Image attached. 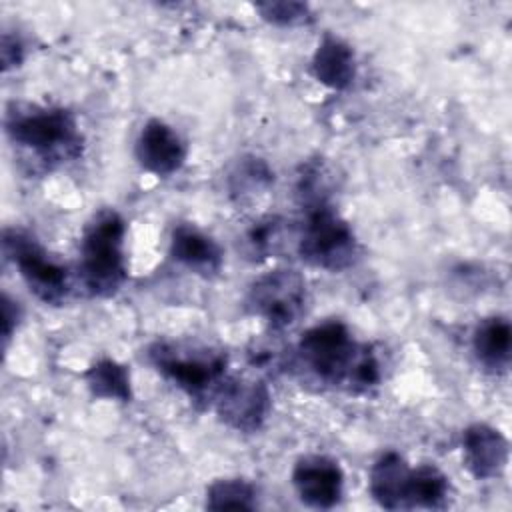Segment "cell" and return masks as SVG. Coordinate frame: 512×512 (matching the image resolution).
<instances>
[{
    "label": "cell",
    "instance_id": "obj_19",
    "mask_svg": "<svg viewBox=\"0 0 512 512\" xmlns=\"http://www.w3.org/2000/svg\"><path fill=\"white\" fill-rule=\"evenodd\" d=\"M286 224L288 222L280 216H266L254 222L244 236L246 252L254 258L276 256L280 250H284L286 240L290 238V230Z\"/></svg>",
    "mask_w": 512,
    "mask_h": 512
},
{
    "label": "cell",
    "instance_id": "obj_15",
    "mask_svg": "<svg viewBox=\"0 0 512 512\" xmlns=\"http://www.w3.org/2000/svg\"><path fill=\"white\" fill-rule=\"evenodd\" d=\"M472 352L488 372L502 374L510 366L512 328L506 316L484 318L472 334Z\"/></svg>",
    "mask_w": 512,
    "mask_h": 512
},
{
    "label": "cell",
    "instance_id": "obj_18",
    "mask_svg": "<svg viewBox=\"0 0 512 512\" xmlns=\"http://www.w3.org/2000/svg\"><path fill=\"white\" fill-rule=\"evenodd\" d=\"M258 490L246 478H218L206 488V508L210 510H254Z\"/></svg>",
    "mask_w": 512,
    "mask_h": 512
},
{
    "label": "cell",
    "instance_id": "obj_8",
    "mask_svg": "<svg viewBox=\"0 0 512 512\" xmlns=\"http://www.w3.org/2000/svg\"><path fill=\"white\" fill-rule=\"evenodd\" d=\"M210 406L224 426L242 434H254L268 420L272 396L262 380L226 376Z\"/></svg>",
    "mask_w": 512,
    "mask_h": 512
},
{
    "label": "cell",
    "instance_id": "obj_22",
    "mask_svg": "<svg viewBox=\"0 0 512 512\" xmlns=\"http://www.w3.org/2000/svg\"><path fill=\"white\" fill-rule=\"evenodd\" d=\"M0 58H2V70L8 72L10 68H16L24 60V44L16 34L4 32L2 34V46H0Z\"/></svg>",
    "mask_w": 512,
    "mask_h": 512
},
{
    "label": "cell",
    "instance_id": "obj_2",
    "mask_svg": "<svg viewBox=\"0 0 512 512\" xmlns=\"http://www.w3.org/2000/svg\"><path fill=\"white\" fill-rule=\"evenodd\" d=\"M4 126L12 144L44 162L74 160L82 152L78 122L68 108L14 102L6 110Z\"/></svg>",
    "mask_w": 512,
    "mask_h": 512
},
{
    "label": "cell",
    "instance_id": "obj_16",
    "mask_svg": "<svg viewBox=\"0 0 512 512\" xmlns=\"http://www.w3.org/2000/svg\"><path fill=\"white\" fill-rule=\"evenodd\" d=\"M86 386L94 398L128 404L132 400L130 372L114 358H100L84 372Z\"/></svg>",
    "mask_w": 512,
    "mask_h": 512
},
{
    "label": "cell",
    "instance_id": "obj_21",
    "mask_svg": "<svg viewBox=\"0 0 512 512\" xmlns=\"http://www.w3.org/2000/svg\"><path fill=\"white\" fill-rule=\"evenodd\" d=\"M260 18L272 26L292 28L302 26L312 20V10L304 2L294 0H274V2H258L254 4Z\"/></svg>",
    "mask_w": 512,
    "mask_h": 512
},
{
    "label": "cell",
    "instance_id": "obj_6",
    "mask_svg": "<svg viewBox=\"0 0 512 512\" xmlns=\"http://www.w3.org/2000/svg\"><path fill=\"white\" fill-rule=\"evenodd\" d=\"M2 252L8 260L14 262L24 284L38 300L58 306L68 298V268L50 256L30 232L20 228H6L2 234Z\"/></svg>",
    "mask_w": 512,
    "mask_h": 512
},
{
    "label": "cell",
    "instance_id": "obj_12",
    "mask_svg": "<svg viewBox=\"0 0 512 512\" xmlns=\"http://www.w3.org/2000/svg\"><path fill=\"white\" fill-rule=\"evenodd\" d=\"M170 256L200 276H214L224 264L220 244L190 222H180L170 234Z\"/></svg>",
    "mask_w": 512,
    "mask_h": 512
},
{
    "label": "cell",
    "instance_id": "obj_14",
    "mask_svg": "<svg viewBox=\"0 0 512 512\" xmlns=\"http://www.w3.org/2000/svg\"><path fill=\"white\" fill-rule=\"evenodd\" d=\"M310 70L312 76L326 88L346 90L356 80V54L342 38L324 34L312 54Z\"/></svg>",
    "mask_w": 512,
    "mask_h": 512
},
{
    "label": "cell",
    "instance_id": "obj_3",
    "mask_svg": "<svg viewBox=\"0 0 512 512\" xmlns=\"http://www.w3.org/2000/svg\"><path fill=\"white\" fill-rule=\"evenodd\" d=\"M126 222L112 210H100L86 224L80 242V280L90 296H114L124 284L126 258H124Z\"/></svg>",
    "mask_w": 512,
    "mask_h": 512
},
{
    "label": "cell",
    "instance_id": "obj_7",
    "mask_svg": "<svg viewBox=\"0 0 512 512\" xmlns=\"http://www.w3.org/2000/svg\"><path fill=\"white\" fill-rule=\"evenodd\" d=\"M306 278L294 268H274L258 276L246 294V308L260 318L270 332L292 328L306 312Z\"/></svg>",
    "mask_w": 512,
    "mask_h": 512
},
{
    "label": "cell",
    "instance_id": "obj_20",
    "mask_svg": "<svg viewBox=\"0 0 512 512\" xmlns=\"http://www.w3.org/2000/svg\"><path fill=\"white\" fill-rule=\"evenodd\" d=\"M274 182V174L268 168V164L260 158L246 156L242 158L228 178L230 194L238 200L250 198L262 190H266Z\"/></svg>",
    "mask_w": 512,
    "mask_h": 512
},
{
    "label": "cell",
    "instance_id": "obj_23",
    "mask_svg": "<svg viewBox=\"0 0 512 512\" xmlns=\"http://www.w3.org/2000/svg\"><path fill=\"white\" fill-rule=\"evenodd\" d=\"M2 340L4 346H8L12 334L16 332V326L20 322V304L16 300H12L6 292L2 296Z\"/></svg>",
    "mask_w": 512,
    "mask_h": 512
},
{
    "label": "cell",
    "instance_id": "obj_13",
    "mask_svg": "<svg viewBox=\"0 0 512 512\" xmlns=\"http://www.w3.org/2000/svg\"><path fill=\"white\" fill-rule=\"evenodd\" d=\"M410 472L412 466L400 452L388 450L380 454L368 474V490L376 504L386 510L408 508Z\"/></svg>",
    "mask_w": 512,
    "mask_h": 512
},
{
    "label": "cell",
    "instance_id": "obj_1",
    "mask_svg": "<svg viewBox=\"0 0 512 512\" xmlns=\"http://www.w3.org/2000/svg\"><path fill=\"white\" fill-rule=\"evenodd\" d=\"M294 362L308 368L320 382L348 392H368L382 378L380 360L372 346L352 338L340 320L308 328L296 346Z\"/></svg>",
    "mask_w": 512,
    "mask_h": 512
},
{
    "label": "cell",
    "instance_id": "obj_17",
    "mask_svg": "<svg viewBox=\"0 0 512 512\" xmlns=\"http://www.w3.org/2000/svg\"><path fill=\"white\" fill-rule=\"evenodd\" d=\"M450 492L448 476L434 464L412 468L408 482V508H440Z\"/></svg>",
    "mask_w": 512,
    "mask_h": 512
},
{
    "label": "cell",
    "instance_id": "obj_9",
    "mask_svg": "<svg viewBox=\"0 0 512 512\" xmlns=\"http://www.w3.org/2000/svg\"><path fill=\"white\" fill-rule=\"evenodd\" d=\"M292 486L306 506L328 510L342 500L344 472L330 456L306 454L292 468Z\"/></svg>",
    "mask_w": 512,
    "mask_h": 512
},
{
    "label": "cell",
    "instance_id": "obj_4",
    "mask_svg": "<svg viewBox=\"0 0 512 512\" xmlns=\"http://www.w3.org/2000/svg\"><path fill=\"white\" fill-rule=\"evenodd\" d=\"M150 364L190 400L212 404L226 374V354L184 340H156L148 348Z\"/></svg>",
    "mask_w": 512,
    "mask_h": 512
},
{
    "label": "cell",
    "instance_id": "obj_10",
    "mask_svg": "<svg viewBox=\"0 0 512 512\" xmlns=\"http://www.w3.org/2000/svg\"><path fill=\"white\" fill-rule=\"evenodd\" d=\"M186 144L180 134L160 118H150L134 146L138 164L160 178H168L178 172L186 162Z\"/></svg>",
    "mask_w": 512,
    "mask_h": 512
},
{
    "label": "cell",
    "instance_id": "obj_5",
    "mask_svg": "<svg viewBox=\"0 0 512 512\" xmlns=\"http://www.w3.org/2000/svg\"><path fill=\"white\" fill-rule=\"evenodd\" d=\"M304 220L296 234L300 258L326 272H342L358 258V240L352 226L328 202L302 206Z\"/></svg>",
    "mask_w": 512,
    "mask_h": 512
},
{
    "label": "cell",
    "instance_id": "obj_11",
    "mask_svg": "<svg viewBox=\"0 0 512 512\" xmlns=\"http://www.w3.org/2000/svg\"><path fill=\"white\" fill-rule=\"evenodd\" d=\"M462 456L476 480H494L508 466L510 444L498 428L476 422L462 432Z\"/></svg>",
    "mask_w": 512,
    "mask_h": 512
}]
</instances>
